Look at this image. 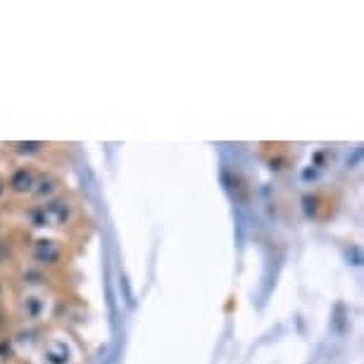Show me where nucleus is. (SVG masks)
Instances as JSON below:
<instances>
[{
  "label": "nucleus",
  "instance_id": "6e6552de",
  "mask_svg": "<svg viewBox=\"0 0 364 364\" xmlns=\"http://www.w3.org/2000/svg\"><path fill=\"white\" fill-rule=\"evenodd\" d=\"M50 143H41V141H22V143H10L8 153L12 157H19L22 162H33L36 157L48 155Z\"/></svg>",
  "mask_w": 364,
  "mask_h": 364
},
{
  "label": "nucleus",
  "instance_id": "ddd939ff",
  "mask_svg": "<svg viewBox=\"0 0 364 364\" xmlns=\"http://www.w3.org/2000/svg\"><path fill=\"white\" fill-rule=\"evenodd\" d=\"M0 305H5V279L0 277Z\"/></svg>",
  "mask_w": 364,
  "mask_h": 364
},
{
  "label": "nucleus",
  "instance_id": "f03ea898",
  "mask_svg": "<svg viewBox=\"0 0 364 364\" xmlns=\"http://www.w3.org/2000/svg\"><path fill=\"white\" fill-rule=\"evenodd\" d=\"M26 257H29V264L36 267L41 272H55L60 267L67 264L70 259V250H67V243L60 238H50V236H38L33 238L26 248Z\"/></svg>",
  "mask_w": 364,
  "mask_h": 364
},
{
  "label": "nucleus",
  "instance_id": "39448f33",
  "mask_svg": "<svg viewBox=\"0 0 364 364\" xmlns=\"http://www.w3.org/2000/svg\"><path fill=\"white\" fill-rule=\"evenodd\" d=\"M302 210L314 222H326L336 215V198L328 191H310L302 196Z\"/></svg>",
  "mask_w": 364,
  "mask_h": 364
},
{
  "label": "nucleus",
  "instance_id": "4468645a",
  "mask_svg": "<svg viewBox=\"0 0 364 364\" xmlns=\"http://www.w3.org/2000/svg\"><path fill=\"white\" fill-rule=\"evenodd\" d=\"M12 364H29V362H24V360H19V357H17V360L12 362Z\"/></svg>",
  "mask_w": 364,
  "mask_h": 364
},
{
  "label": "nucleus",
  "instance_id": "1a4fd4ad",
  "mask_svg": "<svg viewBox=\"0 0 364 364\" xmlns=\"http://www.w3.org/2000/svg\"><path fill=\"white\" fill-rule=\"evenodd\" d=\"M19 284L24 286V291H43L48 284V274L29 264L19 272Z\"/></svg>",
  "mask_w": 364,
  "mask_h": 364
},
{
  "label": "nucleus",
  "instance_id": "20e7f679",
  "mask_svg": "<svg viewBox=\"0 0 364 364\" xmlns=\"http://www.w3.org/2000/svg\"><path fill=\"white\" fill-rule=\"evenodd\" d=\"M38 174H41V169L36 167V162H19L17 167H12L10 174L5 176V181H8V196L29 198L33 186H36Z\"/></svg>",
  "mask_w": 364,
  "mask_h": 364
},
{
  "label": "nucleus",
  "instance_id": "9d476101",
  "mask_svg": "<svg viewBox=\"0 0 364 364\" xmlns=\"http://www.w3.org/2000/svg\"><path fill=\"white\" fill-rule=\"evenodd\" d=\"M17 360V341L12 336H0V364H12Z\"/></svg>",
  "mask_w": 364,
  "mask_h": 364
},
{
  "label": "nucleus",
  "instance_id": "2eb2a0df",
  "mask_svg": "<svg viewBox=\"0 0 364 364\" xmlns=\"http://www.w3.org/2000/svg\"><path fill=\"white\" fill-rule=\"evenodd\" d=\"M3 229H5V226H3V219H0V233H3Z\"/></svg>",
  "mask_w": 364,
  "mask_h": 364
},
{
  "label": "nucleus",
  "instance_id": "f8f14e48",
  "mask_svg": "<svg viewBox=\"0 0 364 364\" xmlns=\"http://www.w3.org/2000/svg\"><path fill=\"white\" fill-rule=\"evenodd\" d=\"M5 196H8V181H5V174H0V203L5 200Z\"/></svg>",
  "mask_w": 364,
  "mask_h": 364
},
{
  "label": "nucleus",
  "instance_id": "0eeeda50",
  "mask_svg": "<svg viewBox=\"0 0 364 364\" xmlns=\"http://www.w3.org/2000/svg\"><path fill=\"white\" fill-rule=\"evenodd\" d=\"M65 178L60 174H55L50 169H41V174L36 178V186H33L29 200L31 203H46L50 200V198L65 193Z\"/></svg>",
  "mask_w": 364,
  "mask_h": 364
},
{
  "label": "nucleus",
  "instance_id": "423d86ee",
  "mask_svg": "<svg viewBox=\"0 0 364 364\" xmlns=\"http://www.w3.org/2000/svg\"><path fill=\"white\" fill-rule=\"evenodd\" d=\"M41 360H43V364H74L77 362V350L72 348V343L65 336H50V338L43 341Z\"/></svg>",
  "mask_w": 364,
  "mask_h": 364
},
{
  "label": "nucleus",
  "instance_id": "f257e3e1",
  "mask_svg": "<svg viewBox=\"0 0 364 364\" xmlns=\"http://www.w3.org/2000/svg\"><path fill=\"white\" fill-rule=\"evenodd\" d=\"M24 219L33 229H72L79 219V205L70 193H60L46 203H31L24 210Z\"/></svg>",
  "mask_w": 364,
  "mask_h": 364
},
{
  "label": "nucleus",
  "instance_id": "9b49d317",
  "mask_svg": "<svg viewBox=\"0 0 364 364\" xmlns=\"http://www.w3.org/2000/svg\"><path fill=\"white\" fill-rule=\"evenodd\" d=\"M15 259H17L15 243H12L10 238H3V236H0V267L15 264Z\"/></svg>",
  "mask_w": 364,
  "mask_h": 364
},
{
  "label": "nucleus",
  "instance_id": "7ed1b4c3",
  "mask_svg": "<svg viewBox=\"0 0 364 364\" xmlns=\"http://www.w3.org/2000/svg\"><path fill=\"white\" fill-rule=\"evenodd\" d=\"M50 312V298L43 291H22L15 302V317L24 324H38Z\"/></svg>",
  "mask_w": 364,
  "mask_h": 364
}]
</instances>
